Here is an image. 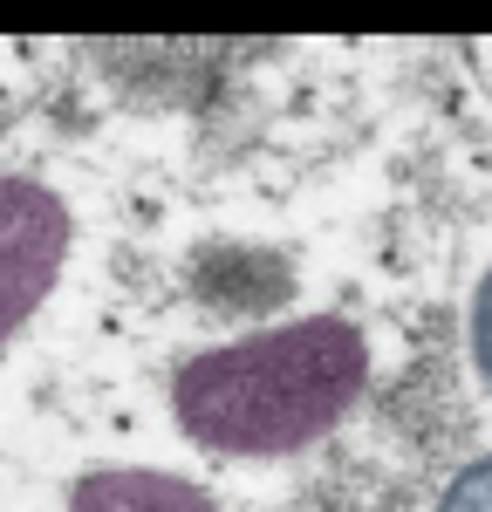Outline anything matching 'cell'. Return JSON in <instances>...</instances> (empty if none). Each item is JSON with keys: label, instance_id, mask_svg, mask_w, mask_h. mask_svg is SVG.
Listing matches in <instances>:
<instances>
[{"label": "cell", "instance_id": "obj_1", "mask_svg": "<svg viewBox=\"0 0 492 512\" xmlns=\"http://www.w3.org/2000/svg\"><path fill=\"white\" fill-rule=\"evenodd\" d=\"M369 383V342L356 321L308 315L192 355L171 376V417L205 451L281 458L349 417Z\"/></svg>", "mask_w": 492, "mask_h": 512}, {"label": "cell", "instance_id": "obj_2", "mask_svg": "<svg viewBox=\"0 0 492 512\" xmlns=\"http://www.w3.org/2000/svg\"><path fill=\"white\" fill-rule=\"evenodd\" d=\"M69 260V205L35 178H0V349L55 294Z\"/></svg>", "mask_w": 492, "mask_h": 512}, {"label": "cell", "instance_id": "obj_3", "mask_svg": "<svg viewBox=\"0 0 492 512\" xmlns=\"http://www.w3.org/2000/svg\"><path fill=\"white\" fill-rule=\"evenodd\" d=\"M69 512H219L192 478L171 472H89L69 492Z\"/></svg>", "mask_w": 492, "mask_h": 512}, {"label": "cell", "instance_id": "obj_4", "mask_svg": "<svg viewBox=\"0 0 492 512\" xmlns=\"http://www.w3.org/2000/svg\"><path fill=\"white\" fill-rule=\"evenodd\" d=\"M438 512H492V458H479V465H465V472L451 478Z\"/></svg>", "mask_w": 492, "mask_h": 512}, {"label": "cell", "instance_id": "obj_5", "mask_svg": "<svg viewBox=\"0 0 492 512\" xmlns=\"http://www.w3.org/2000/svg\"><path fill=\"white\" fill-rule=\"evenodd\" d=\"M472 369H479V383L492 390V274L472 294Z\"/></svg>", "mask_w": 492, "mask_h": 512}]
</instances>
